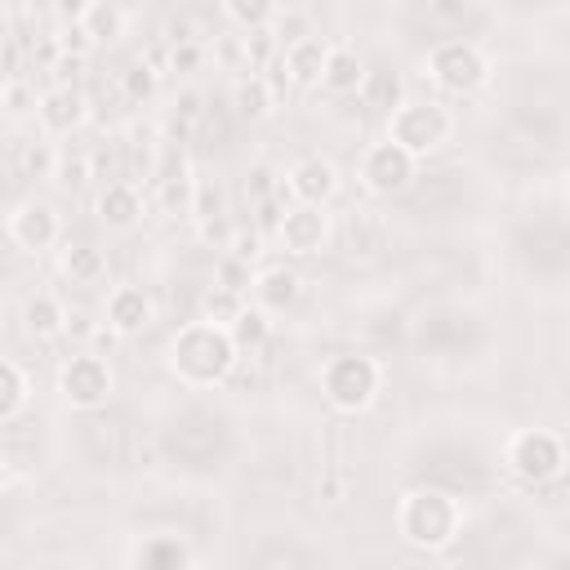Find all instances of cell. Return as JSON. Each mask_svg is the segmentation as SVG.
<instances>
[{
  "label": "cell",
  "mask_w": 570,
  "mask_h": 570,
  "mask_svg": "<svg viewBox=\"0 0 570 570\" xmlns=\"http://www.w3.org/2000/svg\"><path fill=\"white\" fill-rule=\"evenodd\" d=\"M236 356H240V352L232 347L227 330H218V325H209V321L187 325V330L174 338V347H169V365H174V374L187 379L191 387L218 383V379L236 365Z\"/></svg>",
  "instance_id": "1"
},
{
  "label": "cell",
  "mask_w": 570,
  "mask_h": 570,
  "mask_svg": "<svg viewBox=\"0 0 570 570\" xmlns=\"http://www.w3.org/2000/svg\"><path fill=\"white\" fill-rule=\"evenodd\" d=\"M396 525H401V539L414 543V548H445V543L459 539L463 512L441 490H414V494H405Z\"/></svg>",
  "instance_id": "2"
},
{
  "label": "cell",
  "mask_w": 570,
  "mask_h": 570,
  "mask_svg": "<svg viewBox=\"0 0 570 570\" xmlns=\"http://www.w3.org/2000/svg\"><path fill=\"white\" fill-rule=\"evenodd\" d=\"M387 138L401 147V151H410L414 160L419 156H428V151H436L445 138H450V111L441 107V102H410V98H401L392 111H387Z\"/></svg>",
  "instance_id": "3"
},
{
  "label": "cell",
  "mask_w": 570,
  "mask_h": 570,
  "mask_svg": "<svg viewBox=\"0 0 570 570\" xmlns=\"http://www.w3.org/2000/svg\"><path fill=\"white\" fill-rule=\"evenodd\" d=\"M508 459V472L521 476L525 485H548V481H561V468H566V450H561V436L557 432H517L503 450Z\"/></svg>",
  "instance_id": "4"
},
{
  "label": "cell",
  "mask_w": 570,
  "mask_h": 570,
  "mask_svg": "<svg viewBox=\"0 0 570 570\" xmlns=\"http://www.w3.org/2000/svg\"><path fill=\"white\" fill-rule=\"evenodd\" d=\"M428 76L450 94H472V89L485 85L490 62L472 40H441L428 53Z\"/></svg>",
  "instance_id": "5"
},
{
  "label": "cell",
  "mask_w": 570,
  "mask_h": 570,
  "mask_svg": "<svg viewBox=\"0 0 570 570\" xmlns=\"http://www.w3.org/2000/svg\"><path fill=\"white\" fill-rule=\"evenodd\" d=\"M379 379H383V370L370 356H334L325 365V374H321L325 396L338 410H365L374 401V392H379Z\"/></svg>",
  "instance_id": "6"
},
{
  "label": "cell",
  "mask_w": 570,
  "mask_h": 570,
  "mask_svg": "<svg viewBox=\"0 0 570 570\" xmlns=\"http://www.w3.org/2000/svg\"><path fill=\"white\" fill-rule=\"evenodd\" d=\"M356 178H361V187L374 191V196H396V191H405V187L414 183V156L401 151L392 138L370 142V147L361 151V160H356Z\"/></svg>",
  "instance_id": "7"
},
{
  "label": "cell",
  "mask_w": 570,
  "mask_h": 570,
  "mask_svg": "<svg viewBox=\"0 0 570 570\" xmlns=\"http://www.w3.org/2000/svg\"><path fill=\"white\" fill-rule=\"evenodd\" d=\"M272 240H276L285 254H294V258H307V254L325 249V240H330L325 205H285V214H281Z\"/></svg>",
  "instance_id": "8"
},
{
  "label": "cell",
  "mask_w": 570,
  "mask_h": 570,
  "mask_svg": "<svg viewBox=\"0 0 570 570\" xmlns=\"http://www.w3.org/2000/svg\"><path fill=\"white\" fill-rule=\"evenodd\" d=\"M62 396L76 405V410H98L107 396H111V365L107 356L98 352H80L62 365Z\"/></svg>",
  "instance_id": "9"
},
{
  "label": "cell",
  "mask_w": 570,
  "mask_h": 570,
  "mask_svg": "<svg viewBox=\"0 0 570 570\" xmlns=\"http://www.w3.org/2000/svg\"><path fill=\"white\" fill-rule=\"evenodd\" d=\"M338 191V169L325 160V156H303L289 165V174H281V187L276 196L289 205H325L330 196Z\"/></svg>",
  "instance_id": "10"
},
{
  "label": "cell",
  "mask_w": 570,
  "mask_h": 570,
  "mask_svg": "<svg viewBox=\"0 0 570 570\" xmlns=\"http://www.w3.org/2000/svg\"><path fill=\"white\" fill-rule=\"evenodd\" d=\"M36 116L49 138H71V129L85 125V94L76 85H49L36 98Z\"/></svg>",
  "instance_id": "11"
},
{
  "label": "cell",
  "mask_w": 570,
  "mask_h": 570,
  "mask_svg": "<svg viewBox=\"0 0 570 570\" xmlns=\"http://www.w3.org/2000/svg\"><path fill=\"white\" fill-rule=\"evenodd\" d=\"M9 240L22 249H49L58 240V218L45 200H22L9 218Z\"/></svg>",
  "instance_id": "12"
},
{
  "label": "cell",
  "mask_w": 570,
  "mask_h": 570,
  "mask_svg": "<svg viewBox=\"0 0 570 570\" xmlns=\"http://www.w3.org/2000/svg\"><path fill=\"white\" fill-rule=\"evenodd\" d=\"M249 294H254V307L263 312H281L298 298V272L285 267V263H267V267H254L249 276Z\"/></svg>",
  "instance_id": "13"
},
{
  "label": "cell",
  "mask_w": 570,
  "mask_h": 570,
  "mask_svg": "<svg viewBox=\"0 0 570 570\" xmlns=\"http://www.w3.org/2000/svg\"><path fill=\"white\" fill-rule=\"evenodd\" d=\"M325 49H330V40H325V36H316V31H312V36H303V40H294V45H285V49H281V67H285L289 85L312 89V85L321 80Z\"/></svg>",
  "instance_id": "14"
},
{
  "label": "cell",
  "mask_w": 570,
  "mask_h": 570,
  "mask_svg": "<svg viewBox=\"0 0 570 570\" xmlns=\"http://www.w3.org/2000/svg\"><path fill=\"white\" fill-rule=\"evenodd\" d=\"M107 325L120 330L125 338L142 334V330L151 325V298H147L138 285H116V289L107 294Z\"/></svg>",
  "instance_id": "15"
},
{
  "label": "cell",
  "mask_w": 570,
  "mask_h": 570,
  "mask_svg": "<svg viewBox=\"0 0 570 570\" xmlns=\"http://www.w3.org/2000/svg\"><path fill=\"white\" fill-rule=\"evenodd\" d=\"M98 218L116 232H129L138 218H142V191L129 183V178H111L102 191H98Z\"/></svg>",
  "instance_id": "16"
},
{
  "label": "cell",
  "mask_w": 570,
  "mask_h": 570,
  "mask_svg": "<svg viewBox=\"0 0 570 570\" xmlns=\"http://www.w3.org/2000/svg\"><path fill=\"white\" fill-rule=\"evenodd\" d=\"M361 76H365V62L356 58V49H352V45H330L316 85H321L325 94H356Z\"/></svg>",
  "instance_id": "17"
},
{
  "label": "cell",
  "mask_w": 570,
  "mask_h": 570,
  "mask_svg": "<svg viewBox=\"0 0 570 570\" xmlns=\"http://www.w3.org/2000/svg\"><path fill=\"white\" fill-rule=\"evenodd\" d=\"M272 107H281V98L267 85V76L263 71H245L236 80V89H232V111L240 120H263V116H272Z\"/></svg>",
  "instance_id": "18"
},
{
  "label": "cell",
  "mask_w": 570,
  "mask_h": 570,
  "mask_svg": "<svg viewBox=\"0 0 570 570\" xmlns=\"http://www.w3.org/2000/svg\"><path fill=\"white\" fill-rule=\"evenodd\" d=\"M62 316H67V303H58L53 294H31L22 303V330L31 338H62Z\"/></svg>",
  "instance_id": "19"
},
{
  "label": "cell",
  "mask_w": 570,
  "mask_h": 570,
  "mask_svg": "<svg viewBox=\"0 0 570 570\" xmlns=\"http://www.w3.org/2000/svg\"><path fill=\"white\" fill-rule=\"evenodd\" d=\"M191 196H196V174H191V169H178V174L156 178V209H160V214H169V218H191Z\"/></svg>",
  "instance_id": "20"
},
{
  "label": "cell",
  "mask_w": 570,
  "mask_h": 570,
  "mask_svg": "<svg viewBox=\"0 0 570 570\" xmlns=\"http://www.w3.org/2000/svg\"><path fill=\"white\" fill-rule=\"evenodd\" d=\"M80 27L94 36V45H116L125 36V9L116 0H89L80 13Z\"/></svg>",
  "instance_id": "21"
},
{
  "label": "cell",
  "mask_w": 570,
  "mask_h": 570,
  "mask_svg": "<svg viewBox=\"0 0 570 570\" xmlns=\"http://www.w3.org/2000/svg\"><path fill=\"white\" fill-rule=\"evenodd\" d=\"M267 330H272L267 312H263V307H249V298H245V307H240L236 321L227 325V338H232L236 352H258V347L267 343Z\"/></svg>",
  "instance_id": "22"
},
{
  "label": "cell",
  "mask_w": 570,
  "mask_h": 570,
  "mask_svg": "<svg viewBox=\"0 0 570 570\" xmlns=\"http://www.w3.org/2000/svg\"><path fill=\"white\" fill-rule=\"evenodd\" d=\"M356 94L365 98V107H374V111H392V107L401 102V80H396L387 67H374V71L361 76Z\"/></svg>",
  "instance_id": "23"
},
{
  "label": "cell",
  "mask_w": 570,
  "mask_h": 570,
  "mask_svg": "<svg viewBox=\"0 0 570 570\" xmlns=\"http://www.w3.org/2000/svg\"><path fill=\"white\" fill-rule=\"evenodd\" d=\"M62 272L71 276V285H98L102 272H107V258H102V249H94V245H67Z\"/></svg>",
  "instance_id": "24"
},
{
  "label": "cell",
  "mask_w": 570,
  "mask_h": 570,
  "mask_svg": "<svg viewBox=\"0 0 570 570\" xmlns=\"http://www.w3.org/2000/svg\"><path fill=\"white\" fill-rule=\"evenodd\" d=\"M223 13H227L240 31H254V27H272V22H276L281 0H223Z\"/></svg>",
  "instance_id": "25"
},
{
  "label": "cell",
  "mask_w": 570,
  "mask_h": 570,
  "mask_svg": "<svg viewBox=\"0 0 570 570\" xmlns=\"http://www.w3.org/2000/svg\"><path fill=\"white\" fill-rule=\"evenodd\" d=\"M240 307H245V294H236V289H227V285H214V289H205V298H200V312H205L200 321L227 330Z\"/></svg>",
  "instance_id": "26"
},
{
  "label": "cell",
  "mask_w": 570,
  "mask_h": 570,
  "mask_svg": "<svg viewBox=\"0 0 570 570\" xmlns=\"http://www.w3.org/2000/svg\"><path fill=\"white\" fill-rule=\"evenodd\" d=\"M205 116H209V98H205L200 89L187 85V89L174 94V102H169V120H174L178 129H196Z\"/></svg>",
  "instance_id": "27"
},
{
  "label": "cell",
  "mask_w": 570,
  "mask_h": 570,
  "mask_svg": "<svg viewBox=\"0 0 570 570\" xmlns=\"http://www.w3.org/2000/svg\"><path fill=\"white\" fill-rule=\"evenodd\" d=\"M263 240H267V236H263L254 223H236L232 236H227V245H223V254H232V258L258 267V263H263Z\"/></svg>",
  "instance_id": "28"
},
{
  "label": "cell",
  "mask_w": 570,
  "mask_h": 570,
  "mask_svg": "<svg viewBox=\"0 0 570 570\" xmlns=\"http://www.w3.org/2000/svg\"><path fill=\"white\" fill-rule=\"evenodd\" d=\"M53 178H58L62 187H85V183L94 178V156H89V151H67V147H58Z\"/></svg>",
  "instance_id": "29"
},
{
  "label": "cell",
  "mask_w": 570,
  "mask_h": 570,
  "mask_svg": "<svg viewBox=\"0 0 570 570\" xmlns=\"http://www.w3.org/2000/svg\"><path fill=\"white\" fill-rule=\"evenodd\" d=\"M120 94H125V102H147L156 94V67L142 62V58L134 67H125L120 71Z\"/></svg>",
  "instance_id": "30"
},
{
  "label": "cell",
  "mask_w": 570,
  "mask_h": 570,
  "mask_svg": "<svg viewBox=\"0 0 570 570\" xmlns=\"http://www.w3.org/2000/svg\"><path fill=\"white\" fill-rule=\"evenodd\" d=\"M53 165H58V147L49 138H36L22 147V174L27 178H53Z\"/></svg>",
  "instance_id": "31"
},
{
  "label": "cell",
  "mask_w": 570,
  "mask_h": 570,
  "mask_svg": "<svg viewBox=\"0 0 570 570\" xmlns=\"http://www.w3.org/2000/svg\"><path fill=\"white\" fill-rule=\"evenodd\" d=\"M276 187H281V174H276L272 165H254V169L245 174V200H249V209H254L258 200H272Z\"/></svg>",
  "instance_id": "32"
},
{
  "label": "cell",
  "mask_w": 570,
  "mask_h": 570,
  "mask_svg": "<svg viewBox=\"0 0 570 570\" xmlns=\"http://www.w3.org/2000/svg\"><path fill=\"white\" fill-rule=\"evenodd\" d=\"M138 561H142V566H187L191 557H187V548H183L178 539H156V543H147V548L138 552Z\"/></svg>",
  "instance_id": "33"
},
{
  "label": "cell",
  "mask_w": 570,
  "mask_h": 570,
  "mask_svg": "<svg viewBox=\"0 0 570 570\" xmlns=\"http://www.w3.org/2000/svg\"><path fill=\"white\" fill-rule=\"evenodd\" d=\"M205 58H209V49H205L200 40H183V45H169V53H165V67L187 76V71H196Z\"/></svg>",
  "instance_id": "34"
},
{
  "label": "cell",
  "mask_w": 570,
  "mask_h": 570,
  "mask_svg": "<svg viewBox=\"0 0 570 570\" xmlns=\"http://www.w3.org/2000/svg\"><path fill=\"white\" fill-rule=\"evenodd\" d=\"M214 276H218V285H227V289L245 294V289H249L254 267H249V263H240V258H232V254H223V258H218V267H214Z\"/></svg>",
  "instance_id": "35"
},
{
  "label": "cell",
  "mask_w": 570,
  "mask_h": 570,
  "mask_svg": "<svg viewBox=\"0 0 570 570\" xmlns=\"http://www.w3.org/2000/svg\"><path fill=\"white\" fill-rule=\"evenodd\" d=\"M18 401H22V370L9 365V361H0V419L13 414Z\"/></svg>",
  "instance_id": "36"
},
{
  "label": "cell",
  "mask_w": 570,
  "mask_h": 570,
  "mask_svg": "<svg viewBox=\"0 0 570 570\" xmlns=\"http://www.w3.org/2000/svg\"><path fill=\"white\" fill-rule=\"evenodd\" d=\"M58 45H62V53H76V58H89L98 49L80 22H58Z\"/></svg>",
  "instance_id": "37"
},
{
  "label": "cell",
  "mask_w": 570,
  "mask_h": 570,
  "mask_svg": "<svg viewBox=\"0 0 570 570\" xmlns=\"http://www.w3.org/2000/svg\"><path fill=\"white\" fill-rule=\"evenodd\" d=\"M0 107H4V111H31V107H36V89H31V80L9 76V85H4V94H0Z\"/></svg>",
  "instance_id": "38"
},
{
  "label": "cell",
  "mask_w": 570,
  "mask_h": 570,
  "mask_svg": "<svg viewBox=\"0 0 570 570\" xmlns=\"http://www.w3.org/2000/svg\"><path fill=\"white\" fill-rule=\"evenodd\" d=\"M232 218L227 214H209V218H196V232H200V240H209L214 249H223L227 245V236H232Z\"/></svg>",
  "instance_id": "39"
},
{
  "label": "cell",
  "mask_w": 570,
  "mask_h": 570,
  "mask_svg": "<svg viewBox=\"0 0 570 570\" xmlns=\"http://www.w3.org/2000/svg\"><path fill=\"white\" fill-rule=\"evenodd\" d=\"M214 62H223V67H232V71H245L240 36H214Z\"/></svg>",
  "instance_id": "40"
},
{
  "label": "cell",
  "mask_w": 570,
  "mask_h": 570,
  "mask_svg": "<svg viewBox=\"0 0 570 570\" xmlns=\"http://www.w3.org/2000/svg\"><path fill=\"white\" fill-rule=\"evenodd\" d=\"M272 36H276V45L285 49V45H294V40L312 36V27H307V18H303V13H285V18L272 27Z\"/></svg>",
  "instance_id": "41"
},
{
  "label": "cell",
  "mask_w": 570,
  "mask_h": 570,
  "mask_svg": "<svg viewBox=\"0 0 570 570\" xmlns=\"http://www.w3.org/2000/svg\"><path fill=\"white\" fill-rule=\"evenodd\" d=\"M94 325H98V321H94L85 307H67V316H62V334H67V338H76V343H89Z\"/></svg>",
  "instance_id": "42"
},
{
  "label": "cell",
  "mask_w": 570,
  "mask_h": 570,
  "mask_svg": "<svg viewBox=\"0 0 570 570\" xmlns=\"http://www.w3.org/2000/svg\"><path fill=\"white\" fill-rule=\"evenodd\" d=\"M120 343H125V334H120V330H111V325H107V321H98V325H94V334H89V343H85V347H89V352H98V356H111V352H116V347H120Z\"/></svg>",
  "instance_id": "43"
},
{
  "label": "cell",
  "mask_w": 570,
  "mask_h": 570,
  "mask_svg": "<svg viewBox=\"0 0 570 570\" xmlns=\"http://www.w3.org/2000/svg\"><path fill=\"white\" fill-rule=\"evenodd\" d=\"M80 67H85V58L58 53V62L49 67V76H53V85H76V80H80Z\"/></svg>",
  "instance_id": "44"
},
{
  "label": "cell",
  "mask_w": 570,
  "mask_h": 570,
  "mask_svg": "<svg viewBox=\"0 0 570 570\" xmlns=\"http://www.w3.org/2000/svg\"><path fill=\"white\" fill-rule=\"evenodd\" d=\"M58 53H62L58 36H45V40H40V49H36V58H40V67H45V71H49V67L58 62Z\"/></svg>",
  "instance_id": "45"
},
{
  "label": "cell",
  "mask_w": 570,
  "mask_h": 570,
  "mask_svg": "<svg viewBox=\"0 0 570 570\" xmlns=\"http://www.w3.org/2000/svg\"><path fill=\"white\" fill-rule=\"evenodd\" d=\"M4 45H9V18L0 13V49H4Z\"/></svg>",
  "instance_id": "46"
},
{
  "label": "cell",
  "mask_w": 570,
  "mask_h": 570,
  "mask_svg": "<svg viewBox=\"0 0 570 570\" xmlns=\"http://www.w3.org/2000/svg\"><path fill=\"white\" fill-rule=\"evenodd\" d=\"M4 85H9V71H0V94H4Z\"/></svg>",
  "instance_id": "47"
},
{
  "label": "cell",
  "mask_w": 570,
  "mask_h": 570,
  "mask_svg": "<svg viewBox=\"0 0 570 570\" xmlns=\"http://www.w3.org/2000/svg\"><path fill=\"white\" fill-rule=\"evenodd\" d=\"M0 490H4V463H0Z\"/></svg>",
  "instance_id": "48"
}]
</instances>
